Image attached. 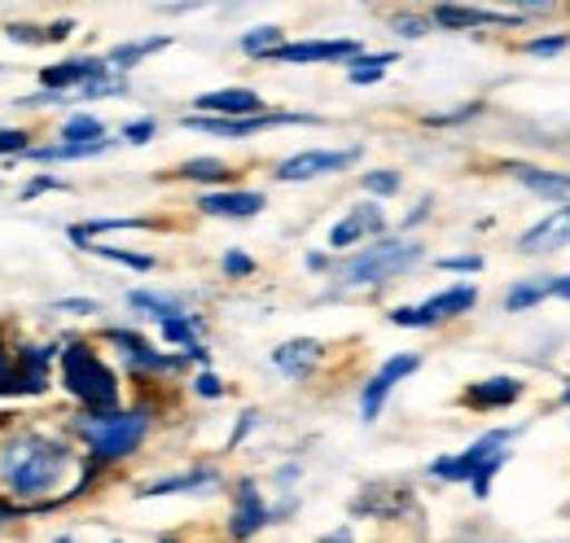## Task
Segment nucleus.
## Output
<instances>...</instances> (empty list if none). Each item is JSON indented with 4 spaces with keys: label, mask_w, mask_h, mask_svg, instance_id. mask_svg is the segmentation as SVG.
Returning a JSON list of instances; mask_svg holds the SVG:
<instances>
[{
    "label": "nucleus",
    "mask_w": 570,
    "mask_h": 543,
    "mask_svg": "<svg viewBox=\"0 0 570 543\" xmlns=\"http://www.w3.org/2000/svg\"><path fill=\"white\" fill-rule=\"evenodd\" d=\"M430 31V13L422 18V13H400L395 18V36H404V40H422Z\"/></svg>",
    "instance_id": "40"
},
{
    "label": "nucleus",
    "mask_w": 570,
    "mask_h": 543,
    "mask_svg": "<svg viewBox=\"0 0 570 543\" xmlns=\"http://www.w3.org/2000/svg\"><path fill=\"white\" fill-rule=\"evenodd\" d=\"M400 62V53H360L356 62H347V79L356 83V88H368V83H377L386 67H395Z\"/></svg>",
    "instance_id": "29"
},
{
    "label": "nucleus",
    "mask_w": 570,
    "mask_h": 543,
    "mask_svg": "<svg viewBox=\"0 0 570 543\" xmlns=\"http://www.w3.org/2000/svg\"><path fill=\"white\" fill-rule=\"evenodd\" d=\"M509 176L544 203L570 206V171H549V167H535V162H509Z\"/></svg>",
    "instance_id": "17"
},
{
    "label": "nucleus",
    "mask_w": 570,
    "mask_h": 543,
    "mask_svg": "<svg viewBox=\"0 0 570 543\" xmlns=\"http://www.w3.org/2000/svg\"><path fill=\"white\" fill-rule=\"evenodd\" d=\"M22 395V382H18V364H13V351L0 346V399H18Z\"/></svg>",
    "instance_id": "36"
},
{
    "label": "nucleus",
    "mask_w": 570,
    "mask_h": 543,
    "mask_svg": "<svg viewBox=\"0 0 570 543\" xmlns=\"http://www.w3.org/2000/svg\"><path fill=\"white\" fill-rule=\"evenodd\" d=\"M522 22L513 9L497 13V9H479V4H434L430 9V27H443V31H474V27H513Z\"/></svg>",
    "instance_id": "16"
},
{
    "label": "nucleus",
    "mask_w": 570,
    "mask_h": 543,
    "mask_svg": "<svg viewBox=\"0 0 570 543\" xmlns=\"http://www.w3.org/2000/svg\"><path fill=\"white\" fill-rule=\"evenodd\" d=\"M522 395H527V382L522 377H488V382L465 386L461 404L479 407V412H500V407H513Z\"/></svg>",
    "instance_id": "19"
},
{
    "label": "nucleus",
    "mask_w": 570,
    "mask_h": 543,
    "mask_svg": "<svg viewBox=\"0 0 570 543\" xmlns=\"http://www.w3.org/2000/svg\"><path fill=\"white\" fill-rule=\"evenodd\" d=\"M171 45V36H149V40H132V45H119V49H110L106 53V62H110V70L115 75H124V70H132L141 58H149V53H158V49H167Z\"/></svg>",
    "instance_id": "26"
},
{
    "label": "nucleus",
    "mask_w": 570,
    "mask_h": 543,
    "mask_svg": "<svg viewBox=\"0 0 570 543\" xmlns=\"http://www.w3.org/2000/svg\"><path fill=\"white\" fill-rule=\"evenodd\" d=\"M567 49H570L567 31H553V36H531V40L522 45V53H527V58H558V53H567Z\"/></svg>",
    "instance_id": "33"
},
{
    "label": "nucleus",
    "mask_w": 570,
    "mask_h": 543,
    "mask_svg": "<svg viewBox=\"0 0 570 543\" xmlns=\"http://www.w3.org/2000/svg\"><path fill=\"white\" fill-rule=\"evenodd\" d=\"M417 368H422V355H417V351H400V355H391V359L364 382V391H360V421L373 425V421L382 416L386 399H391V391H395L400 382H409Z\"/></svg>",
    "instance_id": "7"
},
{
    "label": "nucleus",
    "mask_w": 570,
    "mask_h": 543,
    "mask_svg": "<svg viewBox=\"0 0 570 543\" xmlns=\"http://www.w3.org/2000/svg\"><path fill=\"white\" fill-rule=\"evenodd\" d=\"M58 140L62 145H97V140H110V136H106V124L92 110H75L71 119L58 128Z\"/></svg>",
    "instance_id": "24"
},
{
    "label": "nucleus",
    "mask_w": 570,
    "mask_h": 543,
    "mask_svg": "<svg viewBox=\"0 0 570 543\" xmlns=\"http://www.w3.org/2000/svg\"><path fill=\"white\" fill-rule=\"evenodd\" d=\"M479 307V289L474 285H448L439 294H430L426 303H413V307H395L386 320L395 329H439L448 320H461L465 312Z\"/></svg>",
    "instance_id": "5"
},
{
    "label": "nucleus",
    "mask_w": 570,
    "mask_h": 543,
    "mask_svg": "<svg viewBox=\"0 0 570 543\" xmlns=\"http://www.w3.org/2000/svg\"><path fill=\"white\" fill-rule=\"evenodd\" d=\"M325 359V346L316 338H294V342H282L277 351H273V364L282 368L289 382H303V377H312L316 373V364Z\"/></svg>",
    "instance_id": "21"
},
{
    "label": "nucleus",
    "mask_w": 570,
    "mask_h": 543,
    "mask_svg": "<svg viewBox=\"0 0 570 543\" xmlns=\"http://www.w3.org/2000/svg\"><path fill=\"white\" fill-rule=\"evenodd\" d=\"M452 543H513V540H479V535H465V540H452Z\"/></svg>",
    "instance_id": "52"
},
{
    "label": "nucleus",
    "mask_w": 570,
    "mask_h": 543,
    "mask_svg": "<svg viewBox=\"0 0 570 543\" xmlns=\"http://www.w3.org/2000/svg\"><path fill=\"white\" fill-rule=\"evenodd\" d=\"M544 298H549V276H540V280H513V285L504 289V312H509V316L535 312Z\"/></svg>",
    "instance_id": "25"
},
{
    "label": "nucleus",
    "mask_w": 570,
    "mask_h": 543,
    "mask_svg": "<svg viewBox=\"0 0 570 543\" xmlns=\"http://www.w3.org/2000/svg\"><path fill=\"white\" fill-rule=\"evenodd\" d=\"M49 189H67L58 176H36L27 189H22V198H36V194H49Z\"/></svg>",
    "instance_id": "46"
},
{
    "label": "nucleus",
    "mask_w": 570,
    "mask_h": 543,
    "mask_svg": "<svg viewBox=\"0 0 570 543\" xmlns=\"http://www.w3.org/2000/svg\"><path fill=\"white\" fill-rule=\"evenodd\" d=\"M141 228H154V224L149 219H92V224H71L67 237L79 250H88L92 237H101V233H141Z\"/></svg>",
    "instance_id": "22"
},
{
    "label": "nucleus",
    "mask_w": 570,
    "mask_h": 543,
    "mask_svg": "<svg viewBox=\"0 0 570 543\" xmlns=\"http://www.w3.org/2000/svg\"><path fill=\"white\" fill-rule=\"evenodd\" d=\"M75 470V452L40 430H13L0 438V495L22 504L27 513H49L62 504L58 486Z\"/></svg>",
    "instance_id": "1"
},
{
    "label": "nucleus",
    "mask_w": 570,
    "mask_h": 543,
    "mask_svg": "<svg viewBox=\"0 0 570 543\" xmlns=\"http://www.w3.org/2000/svg\"><path fill=\"white\" fill-rule=\"evenodd\" d=\"M53 359H62V351L49 346V342H22V346H13V364H18L22 395H45V391H49Z\"/></svg>",
    "instance_id": "13"
},
{
    "label": "nucleus",
    "mask_w": 570,
    "mask_h": 543,
    "mask_svg": "<svg viewBox=\"0 0 570 543\" xmlns=\"http://www.w3.org/2000/svg\"><path fill=\"white\" fill-rule=\"evenodd\" d=\"M219 482H224V477H219L215 465H198V470H185V474L154 477L137 495H141V500H149V495H189V491H194V495H212Z\"/></svg>",
    "instance_id": "20"
},
{
    "label": "nucleus",
    "mask_w": 570,
    "mask_h": 543,
    "mask_svg": "<svg viewBox=\"0 0 570 543\" xmlns=\"http://www.w3.org/2000/svg\"><path fill=\"white\" fill-rule=\"evenodd\" d=\"M282 45H289L282 27H255V31L242 36V53H246V58H259V62H268Z\"/></svg>",
    "instance_id": "30"
},
{
    "label": "nucleus",
    "mask_w": 570,
    "mask_h": 543,
    "mask_svg": "<svg viewBox=\"0 0 570 543\" xmlns=\"http://www.w3.org/2000/svg\"><path fill=\"white\" fill-rule=\"evenodd\" d=\"M321 543H356V540H352V531H334V535H325Z\"/></svg>",
    "instance_id": "51"
},
{
    "label": "nucleus",
    "mask_w": 570,
    "mask_h": 543,
    "mask_svg": "<svg viewBox=\"0 0 570 543\" xmlns=\"http://www.w3.org/2000/svg\"><path fill=\"white\" fill-rule=\"evenodd\" d=\"M4 31H9V40H18V45H62V40L75 31V22H71V18H62V22H53V27H27V22H9Z\"/></svg>",
    "instance_id": "27"
},
{
    "label": "nucleus",
    "mask_w": 570,
    "mask_h": 543,
    "mask_svg": "<svg viewBox=\"0 0 570 543\" xmlns=\"http://www.w3.org/2000/svg\"><path fill=\"white\" fill-rule=\"evenodd\" d=\"M430 206H434V198H422V203H417V210H413V215L404 219V228H413V224H422V219H426V215H430Z\"/></svg>",
    "instance_id": "49"
},
{
    "label": "nucleus",
    "mask_w": 570,
    "mask_h": 543,
    "mask_svg": "<svg viewBox=\"0 0 570 543\" xmlns=\"http://www.w3.org/2000/svg\"><path fill=\"white\" fill-rule=\"evenodd\" d=\"M377 237H386V210L377 203H356L334 228H330V237H325V246L330 250H364V246H373Z\"/></svg>",
    "instance_id": "8"
},
{
    "label": "nucleus",
    "mask_w": 570,
    "mask_h": 543,
    "mask_svg": "<svg viewBox=\"0 0 570 543\" xmlns=\"http://www.w3.org/2000/svg\"><path fill=\"white\" fill-rule=\"evenodd\" d=\"M255 425H259V412H255V407H246V412H242V421H237V430H233V438H228V452H233V447H237Z\"/></svg>",
    "instance_id": "45"
},
{
    "label": "nucleus",
    "mask_w": 570,
    "mask_h": 543,
    "mask_svg": "<svg viewBox=\"0 0 570 543\" xmlns=\"http://www.w3.org/2000/svg\"><path fill=\"white\" fill-rule=\"evenodd\" d=\"M158 543H176V540H158Z\"/></svg>",
    "instance_id": "55"
},
{
    "label": "nucleus",
    "mask_w": 570,
    "mask_h": 543,
    "mask_svg": "<svg viewBox=\"0 0 570 543\" xmlns=\"http://www.w3.org/2000/svg\"><path fill=\"white\" fill-rule=\"evenodd\" d=\"M53 312H67V316H97L101 303H97V298H58Z\"/></svg>",
    "instance_id": "42"
},
{
    "label": "nucleus",
    "mask_w": 570,
    "mask_h": 543,
    "mask_svg": "<svg viewBox=\"0 0 570 543\" xmlns=\"http://www.w3.org/2000/svg\"><path fill=\"white\" fill-rule=\"evenodd\" d=\"M509 456H513V452H500V456H492V461H488L479 474L470 477V491H474L479 500H488V495H492V482H497V474L509 465Z\"/></svg>",
    "instance_id": "34"
},
{
    "label": "nucleus",
    "mask_w": 570,
    "mask_h": 543,
    "mask_svg": "<svg viewBox=\"0 0 570 543\" xmlns=\"http://www.w3.org/2000/svg\"><path fill=\"white\" fill-rule=\"evenodd\" d=\"M474 115H483V106L474 101V106H465V110H452V115H430L426 124L430 128H452V124H465V119H474Z\"/></svg>",
    "instance_id": "43"
},
{
    "label": "nucleus",
    "mask_w": 570,
    "mask_h": 543,
    "mask_svg": "<svg viewBox=\"0 0 570 543\" xmlns=\"http://www.w3.org/2000/svg\"><path fill=\"white\" fill-rule=\"evenodd\" d=\"M194 115L203 119H259L268 115L264 110V97L255 88H215V92H198L194 101Z\"/></svg>",
    "instance_id": "11"
},
{
    "label": "nucleus",
    "mask_w": 570,
    "mask_h": 543,
    "mask_svg": "<svg viewBox=\"0 0 570 543\" xmlns=\"http://www.w3.org/2000/svg\"><path fill=\"white\" fill-rule=\"evenodd\" d=\"M549 298H562V303H570V272H567V276H549Z\"/></svg>",
    "instance_id": "48"
},
{
    "label": "nucleus",
    "mask_w": 570,
    "mask_h": 543,
    "mask_svg": "<svg viewBox=\"0 0 570 543\" xmlns=\"http://www.w3.org/2000/svg\"><path fill=\"white\" fill-rule=\"evenodd\" d=\"M570 246V206L549 210L540 224H531L522 237H518V255H558Z\"/></svg>",
    "instance_id": "15"
},
{
    "label": "nucleus",
    "mask_w": 570,
    "mask_h": 543,
    "mask_svg": "<svg viewBox=\"0 0 570 543\" xmlns=\"http://www.w3.org/2000/svg\"><path fill=\"white\" fill-rule=\"evenodd\" d=\"M264 206H268L264 194H255V189H215V194L198 198V210L212 219H255Z\"/></svg>",
    "instance_id": "18"
},
{
    "label": "nucleus",
    "mask_w": 570,
    "mask_h": 543,
    "mask_svg": "<svg viewBox=\"0 0 570 543\" xmlns=\"http://www.w3.org/2000/svg\"><path fill=\"white\" fill-rule=\"evenodd\" d=\"M18 517H27V509L13 504L9 495H0V526H9V522H18Z\"/></svg>",
    "instance_id": "47"
},
{
    "label": "nucleus",
    "mask_w": 570,
    "mask_h": 543,
    "mask_svg": "<svg viewBox=\"0 0 570 543\" xmlns=\"http://www.w3.org/2000/svg\"><path fill=\"white\" fill-rule=\"evenodd\" d=\"M97 259H110V264H119V268H132V272H149L154 268V255H137V250H124V246H88Z\"/></svg>",
    "instance_id": "31"
},
{
    "label": "nucleus",
    "mask_w": 570,
    "mask_h": 543,
    "mask_svg": "<svg viewBox=\"0 0 570 543\" xmlns=\"http://www.w3.org/2000/svg\"><path fill=\"white\" fill-rule=\"evenodd\" d=\"M307 268H312V272H325V268H330V259H325V255H307Z\"/></svg>",
    "instance_id": "50"
},
{
    "label": "nucleus",
    "mask_w": 570,
    "mask_h": 543,
    "mask_svg": "<svg viewBox=\"0 0 570 543\" xmlns=\"http://www.w3.org/2000/svg\"><path fill=\"white\" fill-rule=\"evenodd\" d=\"M219 272H224L228 280H246V276H255V259H250L246 250H224V259H219Z\"/></svg>",
    "instance_id": "37"
},
{
    "label": "nucleus",
    "mask_w": 570,
    "mask_h": 543,
    "mask_svg": "<svg viewBox=\"0 0 570 543\" xmlns=\"http://www.w3.org/2000/svg\"><path fill=\"white\" fill-rule=\"evenodd\" d=\"M58 377L83 412H110L119 407V373L97 355L92 342H67L58 359Z\"/></svg>",
    "instance_id": "4"
},
{
    "label": "nucleus",
    "mask_w": 570,
    "mask_h": 543,
    "mask_svg": "<svg viewBox=\"0 0 570 543\" xmlns=\"http://www.w3.org/2000/svg\"><path fill=\"white\" fill-rule=\"evenodd\" d=\"M360 158V145L352 149H303V154H289L285 162H277V180L282 185H303V180H321V176H334V171H347Z\"/></svg>",
    "instance_id": "9"
},
{
    "label": "nucleus",
    "mask_w": 570,
    "mask_h": 543,
    "mask_svg": "<svg viewBox=\"0 0 570 543\" xmlns=\"http://www.w3.org/2000/svg\"><path fill=\"white\" fill-rule=\"evenodd\" d=\"M128 307H132V312H141V316H149V320H158V325L185 312V303H180V298L158 294V289H132V294H128Z\"/></svg>",
    "instance_id": "23"
},
{
    "label": "nucleus",
    "mask_w": 570,
    "mask_h": 543,
    "mask_svg": "<svg viewBox=\"0 0 570 543\" xmlns=\"http://www.w3.org/2000/svg\"><path fill=\"white\" fill-rule=\"evenodd\" d=\"M360 40H294L282 45L268 62H285V67H307V62H356Z\"/></svg>",
    "instance_id": "14"
},
{
    "label": "nucleus",
    "mask_w": 570,
    "mask_h": 543,
    "mask_svg": "<svg viewBox=\"0 0 570 543\" xmlns=\"http://www.w3.org/2000/svg\"><path fill=\"white\" fill-rule=\"evenodd\" d=\"M426 259V246L413 237H377L373 246H364L356 255H347L343 264H334V285L338 289H377L400 280L404 272H413Z\"/></svg>",
    "instance_id": "3"
},
{
    "label": "nucleus",
    "mask_w": 570,
    "mask_h": 543,
    "mask_svg": "<svg viewBox=\"0 0 570 543\" xmlns=\"http://www.w3.org/2000/svg\"><path fill=\"white\" fill-rule=\"evenodd\" d=\"M106 75H115L106 58H67V62H58V67L40 70V88L67 97L71 88L75 92H83L88 83H97V79H106Z\"/></svg>",
    "instance_id": "12"
},
{
    "label": "nucleus",
    "mask_w": 570,
    "mask_h": 543,
    "mask_svg": "<svg viewBox=\"0 0 570 543\" xmlns=\"http://www.w3.org/2000/svg\"><path fill=\"white\" fill-rule=\"evenodd\" d=\"M124 140H128V145H149V140H154V136H158V119H154V115H145V119H132V124H124Z\"/></svg>",
    "instance_id": "39"
},
{
    "label": "nucleus",
    "mask_w": 570,
    "mask_h": 543,
    "mask_svg": "<svg viewBox=\"0 0 570 543\" xmlns=\"http://www.w3.org/2000/svg\"><path fill=\"white\" fill-rule=\"evenodd\" d=\"M360 185H364V194H373V198H391V194H400V171H391V167H377V171H364L360 176Z\"/></svg>",
    "instance_id": "32"
},
{
    "label": "nucleus",
    "mask_w": 570,
    "mask_h": 543,
    "mask_svg": "<svg viewBox=\"0 0 570 543\" xmlns=\"http://www.w3.org/2000/svg\"><path fill=\"white\" fill-rule=\"evenodd\" d=\"M273 526V509H268V500L259 495V486H255V477H242L237 486H233V513H228V540L233 543H246L255 540L259 531H268Z\"/></svg>",
    "instance_id": "10"
},
{
    "label": "nucleus",
    "mask_w": 570,
    "mask_h": 543,
    "mask_svg": "<svg viewBox=\"0 0 570 543\" xmlns=\"http://www.w3.org/2000/svg\"><path fill=\"white\" fill-rule=\"evenodd\" d=\"M180 180H194V185H228L233 180V167L219 162V158H189L176 167Z\"/></svg>",
    "instance_id": "28"
},
{
    "label": "nucleus",
    "mask_w": 570,
    "mask_h": 543,
    "mask_svg": "<svg viewBox=\"0 0 570 543\" xmlns=\"http://www.w3.org/2000/svg\"><path fill=\"white\" fill-rule=\"evenodd\" d=\"M71 430L83 438L88 447V461L101 470V465H119V461H132L141 452V443L154 430V407H110V412H79L71 421Z\"/></svg>",
    "instance_id": "2"
},
{
    "label": "nucleus",
    "mask_w": 570,
    "mask_h": 543,
    "mask_svg": "<svg viewBox=\"0 0 570 543\" xmlns=\"http://www.w3.org/2000/svg\"><path fill=\"white\" fill-rule=\"evenodd\" d=\"M53 543H75V540H71V535H58V540H53Z\"/></svg>",
    "instance_id": "54"
},
{
    "label": "nucleus",
    "mask_w": 570,
    "mask_h": 543,
    "mask_svg": "<svg viewBox=\"0 0 570 543\" xmlns=\"http://www.w3.org/2000/svg\"><path fill=\"white\" fill-rule=\"evenodd\" d=\"M119 92H128V79H124V75H106V79L88 83L79 97H83V101H97V97H119Z\"/></svg>",
    "instance_id": "38"
},
{
    "label": "nucleus",
    "mask_w": 570,
    "mask_h": 543,
    "mask_svg": "<svg viewBox=\"0 0 570 543\" xmlns=\"http://www.w3.org/2000/svg\"><path fill=\"white\" fill-rule=\"evenodd\" d=\"M439 272H483V255H448L439 259Z\"/></svg>",
    "instance_id": "44"
},
{
    "label": "nucleus",
    "mask_w": 570,
    "mask_h": 543,
    "mask_svg": "<svg viewBox=\"0 0 570 543\" xmlns=\"http://www.w3.org/2000/svg\"><path fill=\"white\" fill-rule=\"evenodd\" d=\"M558 404H562V407H570V386H567V391H562V399H558Z\"/></svg>",
    "instance_id": "53"
},
{
    "label": "nucleus",
    "mask_w": 570,
    "mask_h": 543,
    "mask_svg": "<svg viewBox=\"0 0 570 543\" xmlns=\"http://www.w3.org/2000/svg\"><path fill=\"white\" fill-rule=\"evenodd\" d=\"M36 145H31V132L27 128H0V158H22V154H31Z\"/></svg>",
    "instance_id": "35"
},
{
    "label": "nucleus",
    "mask_w": 570,
    "mask_h": 543,
    "mask_svg": "<svg viewBox=\"0 0 570 543\" xmlns=\"http://www.w3.org/2000/svg\"><path fill=\"white\" fill-rule=\"evenodd\" d=\"M194 395H198V399H224V382L215 377L212 368H198V373H194Z\"/></svg>",
    "instance_id": "41"
},
{
    "label": "nucleus",
    "mask_w": 570,
    "mask_h": 543,
    "mask_svg": "<svg viewBox=\"0 0 570 543\" xmlns=\"http://www.w3.org/2000/svg\"><path fill=\"white\" fill-rule=\"evenodd\" d=\"M513 438H518V430H509V425H500V430H488V434H479L465 452H456V456H439V461H430V477H439V482H470V477L479 474L492 456L500 452H509L513 447Z\"/></svg>",
    "instance_id": "6"
}]
</instances>
